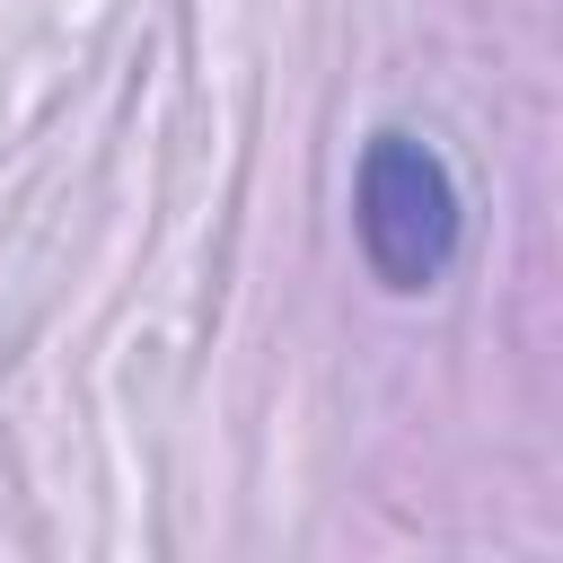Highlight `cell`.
<instances>
[{
  "label": "cell",
  "instance_id": "cell-1",
  "mask_svg": "<svg viewBox=\"0 0 563 563\" xmlns=\"http://www.w3.org/2000/svg\"><path fill=\"white\" fill-rule=\"evenodd\" d=\"M352 238H361V264L405 299L457 264L466 194L422 132H369V150L352 167Z\"/></svg>",
  "mask_w": 563,
  "mask_h": 563
}]
</instances>
